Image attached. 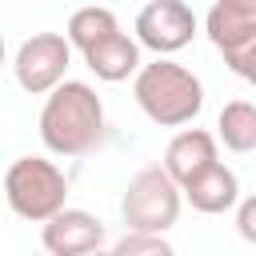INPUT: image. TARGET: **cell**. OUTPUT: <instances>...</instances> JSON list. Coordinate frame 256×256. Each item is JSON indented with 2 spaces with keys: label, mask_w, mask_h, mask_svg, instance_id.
I'll list each match as a JSON object with an SVG mask.
<instances>
[{
  "label": "cell",
  "mask_w": 256,
  "mask_h": 256,
  "mask_svg": "<svg viewBox=\"0 0 256 256\" xmlns=\"http://www.w3.org/2000/svg\"><path fill=\"white\" fill-rule=\"evenodd\" d=\"M40 108V140L56 156H88L104 144V104L92 84L84 80H60L52 92H44Z\"/></svg>",
  "instance_id": "6da1fadb"
},
{
  "label": "cell",
  "mask_w": 256,
  "mask_h": 256,
  "mask_svg": "<svg viewBox=\"0 0 256 256\" xmlns=\"http://www.w3.org/2000/svg\"><path fill=\"white\" fill-rule=\"evenodd\" d=\"M40 244L52 252V256H84V252H96L104 248V220L84 212V208H56L44 228H40Z\"/></svg>",
  "instance_id": "ba28073f"
},
{
  "label": "cell",
  "mask_w": 256,
  "mask_h": 256,
  "mask_svg": "<svg viewBox=\"0 0 256 256\" xmlns=\"http://www.w3.org/2000/svg\"><path fill=\"white\" fill-rule=\"evenodd\" d=\"M232 208H236V224H240V236H244L248 244H256V200H252V196H240Z\"/></svg>",
  "instance_id": "9a60e30c"
},
{
  "label": "cell",
  "mask_w": 256,
  "mask_h": 256,
  "mask_svg": "<svg viewBox=\"0 0 256 256\" xmlns=\"http://www.w3.org/2000/svg\"><path fill=\"white\" fill-rule=\"evenodd\" d=\"M204 32L240 80H256V8L216 0L204 16Z\"/></svg>",
  "instance_id": "5b68a950"
},
{
  "label": "cell",
  "mask_w": 256,
  "mask_h": 256,
  "mask_svg": "<svg viewBox=\"0 0 256 256\" xmlns=\"http://www.w3.org/2000/svg\"><path fill=\"white\" fill-rule=\"evenodd\" d=\"M216 128H220V140H224L228 152H236V156L256 152V108H252V100H228L220 108Z\"/></svg>",
  "instance_id": "7c38bea8"
},
{
  "label": "cell",
  "mask_w": 256,
  "mask_h": 256,
  "mask_svg": "<svg viewBox=\"0 0 256 256\" xmlns=\"http://www.w3.org/2000/svg\"><path fill=\"white\" fill-rule=\"evenodd\" d=\"M192 36H196V12L184 0H152L136 16V44L156 56H172L188 48Z\"/></svg>",
  "instance_id": "52a82bcc"
},
{
  "label": "cell",
  "mask_w": 256,
  "mask_h": 256,
  "mask_svg": "<svg viewBox=\"0 0 256 256\" xmlns=\"http://www.w3.org/2000/svg\"><path fill=\"white\" fill-rule=\"evenodd\" d=\"M180 192L188 196V204H192L196 212H204V216H224V212H232V204L240 200V180H236L232 168H224L220 160H212V164H208L204 172H196Z\"/></svg>",
  "instance_id": "30bf717a"
},
{
  "label": "cell",
  "mask_w": 256,
  "mask_h": 256,
  "mask_svg": "<svg viewBox=\"0 0 256 256\" xmlns=\"http://www.w3.org/2000/svg\"><path fill=\"white\" fill-rule=\"evenodd\" d=\"M0 64H4V36H0Z\"/></svg>",
  "instance_id": "e0dca14e"
},
{
  "label": "cell",
  "mask_w": 256,
  "mask_h": 256,
  "mask_svg": "<svg viewBox=\"0 0 256 256\" xmlns=\"http://www.w3.org/2000/svg\"><path fill=\"white\" fill-rule=\"evenodd\" d=\"M212 160H220V152H216V136L212 132H204V128H184V132H176L172 140H168V148H164V172L184 188L196 172H204Z\"/></svg>",
  "instance_id": "9c48e42d"
},
{
  "label": "cell",
  "mask_w": 256,
  "mask_h": 256,
  "mask_svg": "<svg viewBox=\"0 0 256 256\" xmlns=\"http://www.w3.org/2000/svg\"><path fill=\"white\" fill-rule=\"evenodd\" d=\"M132 76H136V84H132L136 104L152 124L184 128V124H192L200 116L204 84H200V76L192 68H184V64H176L168 56H156L152 64H140Z\"/></svg>",
  "instance_id": "7a4b0ae2"
},
{
  "label": "cell",
  "mask_w": 256,
  "mask_h": 256,
  "mask_svg": "<svg viewBox=\"0 0 256 256\" xmlns=\"http://www.w3.org/2000/svg\"><path fill=\"white\" fill-rule=\"evenodd\" d=\"M112 256H172V244L164 240V232H136V228H128L112 244Z\"/></svg>",
  "instance_id": "5bb4252c"
},
{
  "label": "cell",
  "mask_w": 256,
  "mask_h": 256,
  "mask_svg": "<svg viewBox=\"0 0 256 256\" xmlns=\"http://www.w3.org/2000/svg\"><path fill=\"white\" fill-rule=\"evenodd\" d=\"M224 4H244V8H256V0H224Z\"/></svg>",
  "instance_id": "2e32d148"
},
{
  "label": "cell",
  "mask_w": 256,
  "mask_h": 256,
  "mask_svg": "<svg viewBox=\"0 0 256 256\" xmlns=\"http://www.w3.org/2000/svg\"><path fill=\"white\" fill-rule=\"evenodd\" d=\"M120 216H124V228H136V232H168L180 220V184L160 164L140 168L128 180V188H124Z\"/></svg>",
  "instance_id": "277c9868"
},
{
  "label": "cell",
  "mask_w": 256,
  "mask_h": 256,
  "mask_svg": "<svg viewBox=\"0 0 256 256\" xmlns=\"http://www.w3.org/2000/svg\"><path fill=\"white\" fill-rule=\"evenodd\" d=\"M4 200H8V208L20 220L44 224L56 208H64L68 180H64V172L52 160H44V156H20L4 172Z\"/></svg>",
  "instance_id": "3957f363"
},
{
  "label": "cell",
  "mask_w": 256,
  "mask_h": 256,
  "mask_svg": "<svg viewBox=\"0 0 256 256\" xmlns=\"http://www.w3.org/2000/svg\"><path fill=\"white\" fill-rule=\"evenodd\" d=\"M120 28V20H116V12L112 8H100V4H88V8H76L72 16H68V32H64V40L72 44V48H88V44H96L100 36H108V32H116Z\"/></svg>",
  "instance_id": "4fadbf2b"
},
{
  "label": "cell",
  "mask_w": 256,
  "mask_h": 256,
  "mask_svg": "<svg viewBox=\"0 0 256 256\" xmlns=\"http://www.w3.org/2000/svg\"><path fill=\"white\" fill-rule=\"evenodd\" d=\"M84 64L96 72V80L120 84V80H128V76L140 68V44L116 28V32H108V36H100L96 44L84 48Z\"/></svg>",
  "instance_id": "8fae6325"
},
{
  "label": "cell",
  "mask_w": 256,
  "mask_h": 256,
  "mask_svg": "<svg viewBox=\"0 0 256 256\" xmlns=\"http://www.w3.org/2000/svg\"><path fill=\"white\" fill-rule=\"evenodd\" d=\"M68 64H72V44L60 32H36V36H28L16 48L12 72H16V84L24 92L44 96V92H52L64 80Z\"/></svg>",
  "instance_id": "8992f818"
}]
</instances>
